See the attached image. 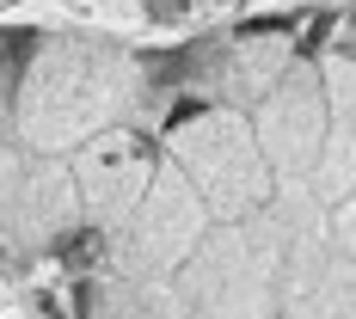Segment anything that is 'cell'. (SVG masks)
I'll return each mask as SVG.
<instances>
[{"label": "cell", "instance_id": "1", "mask_svg": "<svg viewBox=\"0 0 356 319\" xmlns=\"http://www.w3.org/2000/svg\"><path fill=\"white\" fill-rule=\"evenodd\" d=\"M99 258H105V234L99 227H74L56 240V264L74 270V277H86V270H99Z\"/></svg>", "mask_w": 356, "mask_h": 319}, {"label": "cell", "instance_id": "2", "mask_svg": "<svg viewBox=\"0 0 356 319\" xmlns=\"http://www.w3.org/2000/svg\"><path fill=\"white\" fill-rule=\"evenodd\" d=\"M31 49H37V31H31V25H0V56H6L13 80H19V68L31 62Z\"/></svg>", "mask_w": 356, "mask_h": 319}, {"label": "cell", "instance_id": "3", "mask_svg": "<svg viewBox=\"0 0 356 319\" xmlns=\"http://www.w3.org/2000/svg\"><path fill=\"white\" fill-rule=\"evenodd\" d=\"M325 31H332V13H314V19H307V31H301V43H295V49H301V62H314V56H320Z\"/></svg>", "mask_w": 356, "mask_h": 319}, {"label": "cell", "instance_id": "4", "mask_svg": "<svg viewBox=\"0 0 356 319\" xmlns=\"http://www.w3.org/2000/svg\"><path fill=\"white\" fill-rule=\"evenodd\" d=\"M301 25V13H264V19H246L240 37H264V31H295Z\"/></svg>", "mask_w": 356, "mask_h": 319}, {"label": "cell", "instance_id": "5", "mask_svg": "<svg viewBox=\"0 0 356 319\" xmlns=\"http://www.w3.org/2000/svg\"><path fill=\"white\" fill-rule=\"evenodd\" d=\"M184 13H191V0H147V19L154 25H178Z\"/></svg>", "mask_w": 356, "mask_h": 319}, {"label": "cell", "instance_id": "6", "mask_svg": "<svg viewBox=\"0 0 356 319\" xmlns=\"http://www.w3.org/2000/svg\"><path fill=\"white\" fill-rule=\"evenodd\" d=\"M203 111H209V105H203V99H178V105L166 111V123H172V129H178V123H191V117H203Z\"/></svg>", "mask_w": 356, "mask_h": 319}, {"label": "cell", "instance_id": "7", "mask_svg": "<svg viewBox=\"0 0 356 319\" xmlns=\"http://www.w3.org/2000/svg\"><path fill=\"white\" fill-rule=\"evenodd\" d=\"M74 313H80V319H92V288H86V283H80V295H74Z\"/></svg>", "mask_w": 356, "mask_h": 319}, {"label": "cell", "instance_id": "8", "mask_svg": "<svg viewBox=\"0 0 356 319\" xmlns=\"http://www.w3.org/2000/svg\"><path fill=\"white\" fill-rule=\"evenodd\" d=\"M350 19H356V13H350Z\"/></svg>", "mask_w": 356, "mask_h": 319}]
</instances>
